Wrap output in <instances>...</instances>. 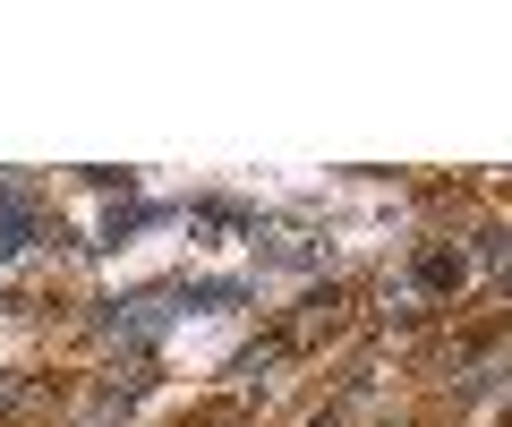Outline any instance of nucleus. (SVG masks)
<instances>
[{
    "label": "nucleus",
    "mask_w": 512,
    "mask_h": 427,
    "mask_svg": "<svg viewBox=\"0 0 512 427\" xmlns=\"http://www.w3.org/2000/svg\"><path fill=\"white\" fill-rule=\"evenodd\" d=\"M419 282H427V291H453V282H461V248H427V257H419Z\"/></svg>",
    "instance_id": "1"
}]
</instances>
